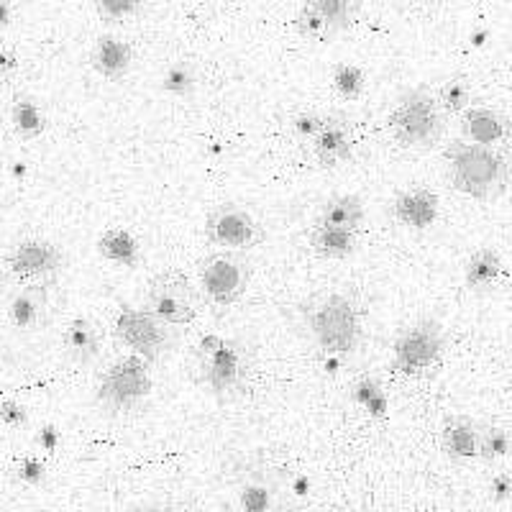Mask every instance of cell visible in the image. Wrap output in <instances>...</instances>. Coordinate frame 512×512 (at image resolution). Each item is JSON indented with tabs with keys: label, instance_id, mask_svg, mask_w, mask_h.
Segmentation results:
<instances>
[{
	"label": "cell",
	"instance_id": "obj_1",
	"mask_svg": "<svg viewBox=\"0 0 512 512\" xmlns=\"http://www.w3.org/2000/svg\"><path fill=\"white\" fill-rule=\"evenodd\" d=\"M443 162L451 187L477 203H492L502 198L512 185L510 146H479L456 139L446 146Z\"/></svg>",
	"mask_w": 512,
	"mask_h": 512
},
{
	"label": "cell",
	"instance_id": "obj_2",
	"mask_svg": "<svg viewBox=\"0 0 512 512\" xmlns=\"http://www.w3.org/2000/svg\"><path fill=\"white\" fill-rule=\"evenodd\" d=\"M233 512H300L285 474L262 456H241L226 469Z\"/></svg>",
	"mask_w": 512,
	"mask_h": 512
},
{
	"label": "cell",
	"instance_id": "obj_3",
	"mask_svg": "<svg viewBox=\"0 0 512 512\" xmlns=\"http://www.w3.org/2000/svg\"><path fill=\"white\" fill-rule=\"evenodd\" d=\"M190 374L203 390L223 400L244 390L249 377V356L239 341L205 333L190 354Z\"/></svg>",
	"mask_w": 512,
	"mask_h": 512
},
{
	"label": "cell",
	"instance_id": "obj_4",
	"mask_svg": "<svg viewBox=\"0 0 512 512\" xmlns=\"http://www.w3.org/2000/svg\"><path fill=\"white\" fill-rule=\"evenodd\" d=\"M387 131L397 146L410 152H431L446 131V113L428 88L402 93L387 116Z\"/></svg>",
	"mask_w": 512,
	"mask_h": 512
},
{
	"label": "cell",
	"instance_id": "obj_5",
	"mask_svg": "<svg viewBox=\"0 0 512 512\" xmlns=\"http://www.w3.org/2000/svg\"><path fill=\"white\" fill-rule=\"evenodd\" d=\"M308 331L315 346L326 351V356L344 359L351 356L361 344L364 326H361V310L354 303V297L346 292H328L318 297L313 308L305 313Z\"/></svg>",
	"mask_w": 512,
	"mask_h": 512
},
{
	"label": "cell",
	"instance_id": "obj_6",
	"mask_svg": "<svg viewBox=\"0 0 512 512\" xmlns=\"http://www.w3.org/2000/svg\"><path fill=\"white\" fill-rule=\"evenodd\" d=\"M152 390V364L136 354H126L100 374L95 395H98V405L105 413L123 415L139 410L152 397Z\"/></svg>",
	"mask_w": 512,
	"mask_h": 512
},
{
	"label": "cell",
	"instance_id": "obj_7",
	"mask_svg": "<svg viewBox=\"0 0 512 512\" xmlns=\"http://www.w3.org/2000/svg\"><path fill=\"white\" fill-rule=\"evenodd\" d=\"M446 354V328L436 318H418L397 333L392 344V372L423 377Z\"/></svg>",
	"mask_w": 512,
	"mask_h": 512
},
{
	"label": "cell",
	"instance_id": "obj_8",
	"mask_svg": "<svg viewBox=\"0 0 512 512\" xmlns=\"http://www.w3.org/2000/svg\"><path fill=\"white\" fill-rule=\"evenodd\" d=\"M200 290L192 285V280L180 269H167V272L154 274L146 285L144 308L157 315L164 326L185 328L195 323L200 310Z\"/></svg>",
	"mask_w": 512,
	"mask_h": 512
},
{
	"label": "cell",
	"instance_id": "obj_9",
	"mask_svg": "<svg viewBox=\"0 0 512 512\" xmlns=\"http://www.w3.org/2000/svg\"><path fill=\"white\" fill-rule=\"evenodd\" d=\"M251 264L239 251H213L198 267V290L213 308H231L246 295Z\"/></svg>",
	"mask_w": 512,
	"mask_h": 512
},
{
	"label": "cell",
	"instance_id": "obj_10",
	"mask_svg": "<svg viewBox=\"0 0 512 512\" xmlns=\"http://www.w3.org/2000/svg\"><path fill=\"white\" fill-rule=\"evenodd\" d=\"M113 331L131 354L141 356L149 364H157L175 349V328L164 326L162 320L146 308L123 305L116 315Z\"/></svg>",
	"mask_w": 512,
	"mask_h": 512
},
{
	"label": "cell",
	"instance_id": "obj_11",
	"mask_svg": "<svg viewBox=\"0 0 512 512\" xmlns=\"http://www.w3.org/2000/svg\"><path fill=\"white\" fill-rule=\"evenodd\" d=\"M205 239L213 249L221 251H249L264 241L262 223L254 213L241 208L239 203H221L205 218Z\"/></svg>",
	"mask_w": 512,
	"mask_h": 512
},
{
	"label": "cell",
	"instance_id": "obj_12",
	"mask_svg": "<svg viewBox=\"0 0 512 512\" xmlns=\"http://www.w3.org/2000/svg\"><path fill=\"white\" fill-rule=\"evenodd\" d=\"M8 272L16 280L26 282H49L54 280L64 267V254L57 244L44 239H26L18 241L6 256Z\"/></svg>",
	"mask_w": 512,
	"mask_h": 512
},
{
	"label": "cell",
	"instance_id": "obj_13",
	"mask_svg": "<svg viewBox=\"0 0 512 512\" xmlns=\"http://www.w3.org/2000/svg\"><path fill=\"white\" fill-rule=\"evenodd\" d=\"M310 152L323 169H336L354 157V126L344 116H326L310 139Z\"/></svg>",
	"mask_w": 512,
	"mask_h": 512
},
{
	"label": "cell",
	"instance_id": "obj_14",
	"mask_svg": "<svg viewBox=\"0 0 512 512\" xmlns=\"http://www.w3.org/2000/svg\"><path fill=\"white\" fill-rule=\"evenodd\" d=\"M438 213H441V200L431 187L423 185L400 190L390 205L392 221L408 231H428L438 221Z\"/></svg>",
	"mask_w": 512,
	"mask_h": 512
},
{
	"label": "cell",
	"instance_id": "obj_15",
	"mask_svg": "<svg viewBox=\"0 0 512 512\" xmlns=\"http://www.w3.org/2000/svg\"><path fill=\"white\" fill-rule=\"evenodd\" d=\"M461 139L479 146H510L512 121L492 105H469L461 113Z\"/></svg>",
	"mask_w": 512,
	"mask_h": 512
},
{
	"label": "cell",
	"instance_id": "obj_16",
	"mask_svg": "<svg viewBox=\"0 0 512 512\" xmlns=\"http://www.w3.org/2000/svg\"><path fill=\"white\" fill-rule=\"evenodd\" d=\"M64 354H67V359L75 364V367H90V364H95L100 356V351H103V344H105V333L103 328H100L98 320L88 318V315H77V318H72L70 323H67V328H64Z\"/></svg>",
	"mask_w": 512,
	"mask_h": 512
},
{
	"label": "cell",
	"instance_id": "obj_17",
	"mask_svg": "<svg viewBox=\"0 0 512 512\" xmlns=\"http://www.w3.org/2000/svg\"><path fill=\"white\" fill-rule=\"evenodd\" d=\"M90 67L108 82L123 80L134 67V47L116 34H100L90 47Z\"/></svg>",
	"mask_w": 512,
	"mask_h": 512
},
{
	"label": "cell",
	"instance_id": "obj_18",
	"mask_svg": "<svg viewBox=\"0 0 512 512\" xmlns=\"http://www.w3.org/2000/svg\"><path fill=\"white\" fill-rule=\"evenodd\" d=\"M49 310V285L47 282H31L24 285L8 303V320L18 331H31L47 318Z\"/></svg>",
	"mask_w": 512,
	"mask_h": 512
},
{
	"label": "cell",
	"instance_id": "obj_19",
	"mask_svg": "<svg viewBox=\"0 0 512 512\" xmlns=\"http://www.w3.org/2000/svg\"><path fill=\"white\" fill-rule=\"evenodd\" d=\"M479 431H482V425L469 418H461V415L446 420L441 431L443 454L451 461L479 459Z\"/></svg>",
	"mask_w": 512,
	"mask_h": 512
},
{
	"label": "cell",
	"instance_id": "obj_20",
	"mask_svg": "<svg viewBox=\"0 0 512 512\" xmlns=\"http://www.w3.org/2000/svg\"><path fill=\"white\" fill-rule=\"evenodd\" d=\"M505 274V262L502 254L492 246L474 251L464 264V285L472 292H489Z\"/></svg>",
	"mask_w": 512,
	"mask_h": 512
},
{
	"label": "cell",
	"instance_id": "obj_21",
	"mask_svg": "<svg viewBox=\"0 0 512 512\" xmlns=\"http://www.w3.org/2000/svg\"><path fill=\"white\" fill-rule=\"evenodd\" d=\"M98 254L105 262L123 269H136L141 262V244L128 228H105L98 239Z\"/></svg>",
	"mask_w": 512,
	"mask_h": 512
},
{
	"label": "cell",
	"instance_id": "obj_22",
	"mask_svg": "<svg viewBox=\"0 0 512 512\" xmlns=\"http://www.w3.org/2000/svg\"><path fill=\"white\" fill-rule=\"evenodd\" d=\"M318 226H331V228H346V231H359L364 223V200L359 195H333L326 203L320 205L318 213Z\"/></svg>",
	"mask_w": 512,
	"mask_h": 512
},
{
	"label": "cell",
	"instance_id": "obj_23",
	"mask_svg": "<svg viewBox=\"0 0 512 512\" xmlns=\"http://www.w3.org/2000/svg\"><path fill=\"white\" fill-rule=\"evenodd\" d=\"M310 249L323 259H349L359 249V231H346V228L318 226L310 228Z\"/></svg>",
	"mask_w": 512,
	"mask_h": 512
},
{
	"label": "cell",
	"instance_id": "obj_24",
	"mask_svg": "<svg viewBox=\"0 0 512 512\" xmlns=\"http://www.w3.org/2000/svg\"><path fill=\"white\" fill-rule=\"evenodd\" d=\"M303 6H308L320 18V24L326 26L331 39L354 26L356 0H305Z\"/></svg>",
	"mask_w": 512,
	"mask_h": 512
},
{
	"label": "cell",
	"instance_id": "obj_25",
	"mask_svg": "<svg viewBox=\"0 0 512 512\" xmlns=\"http://www.w3.org/2000/svg\"><path fill=\"white\" fill-rule=\"evenodd\" d=\"M11 121L16 126V134L24 136V139H36L47 128V118H44L41 108L31 98H18L13 103Z\"/></svg>",
	"mask_w": 512,
	"mask_h": 512
},
{
	"label": "cell",
	"instance_id": "obj_26",
	"mask_svg": "<svg viewBox=\"0 0 512 512\" xmlns=\"http://www.w3.org/2000/svg\"><path fill=\"white\" fill-rule=\"evenodd\" d=\"M198 88V72L190 62L169 64L167 72L162 75V90L172 98H187Z\"/></svg>",
	"mask_w": 512,
	"mask_h": 512
},
{
	"label": "cell",
	"instance_id": "obj_27",
	"mask_svg": "<svg viewBox=\"0 0 512 512\" xmlns=\"http://www.w3.org/2000/svg\"><path fill=\"white\" fill-rule=\"evenodd\" d=\"M438 105L443 108V113H464L469 105H472V85L466 77H451L448 82H443V88L438 90Z\"/></svg>",
	"mask_w": 512,
	"mask_h": 512
},
{
	"label": "cell",
	"instance_id": "obj_28",
	"mask_svg": "<svg viewBox=\"0 0 512 512\" xmlns=\"http://www.w3.org/2000/svg\"><path fill=\"white\" fill-rule=\"evenodd\" d=\"M512 451V433L500 425H484L479 431V459L497 461Z\"/></svg>",
	"mask_w": 512,
	"mask_h": 512
},
{
	"label": "cell",
	"instance_id": "obj_29",
	"mask_svg": "<svg viewBox=\"0 0 512 512\" xmlns=\"http://www.w3.org/2000/svg\"><path fill=\"white\" fill-rule=\"evenodd\" d=\"M333 93L344 100H356L364 93V85H367V77L364 70L356 67V64H338L331 77Z\"/></svg>",
	"mask_w": 512,
	"mask_h": 512
},
{
	"label": "cell",
	"instance_id": "obj_30",
	"mask_svg": "<svg viewBox=\"0 0 512 512\" xmlns=\"http://www.w3.org/2000/svg\"><path fill=\"white\" fill-rule=\"evenodd\" d=\"M93 6L95 13L100 16V21L118 26L139 16L144 0H93Z\"/></svg>",
	"mask_w": 512,
	"mask_h": 512
},
{
	"label": "cell",
	"instance_id": "obj_31",
	"mask_svg": "<svg viewBox=\"0 0 512 512\" xmlns=\"http://www.w3.org/2000/svg\"><path fill=\"white\" fill-rule=\"evenodd\" d=\"M354 395H356V400H359L361 405H364V408L374 415V418H382L384 397H382V390H379V384L374 382V379H369V377L359 379L354 387Z\"/></svg>",
	"mask_w": 512,
	"mask_h": 512
},
{
	"label": "cell",
	"instance_id": "obj_32",
	"mask_svg": "<svg viewBox=\"0 0 512 512\" xmlns=\"http://www.w3.org/2000/svg\"><path fill=\"white\" fill-rule=\"evenodd\" d=\"M323 118L326 116H320V113L315 111H300L292 116V134L297 136L300 141H310L313 139L315 134L320 131V126H323Z\"/></svg>",
	"mask_w": 512,
	"mask_h": 512
},
{
	"label": "cell",
	"instance_id": "obj_33",
	"mask_svg": "<svg viewBox=\"0 0 512 512\" xmlns=\"http://www.w3.org/2000/svg\"><path fill=\"white\" fill-rule=\"evenodd\" d=\"M16 477L18 482L34 487V484L44 482V477H47V466H44L41 459H36V456H24V459L16 464Z\"/></svg>",
	"mask_w": 512,
	"mask_h": 512
},
{
	"label": "cell",
	"instance_id": "obj_34",
	"mask_svg": "<svg viewBox=\"0 0 512 512\" xmlns=\"http://www.w3.org/2000/svg\"><path fill=\"white\" fill-rule=\"evenodd\" d=\"M0 420L6 425H11V428H21V425L29 423V410H26L18 400L0 402Z\"/></svg>",
	"mask_w": 512,
	"mask_h": 512
},
{
	"label": "cell",
	"instance_id": "obj_35",
	"mask_svg": "<svg viewBox=\"0 0 512 512\" xmlns=\"http://www.w3.org/2000/svg\"><path fill=\"white\" fill-rule=\"evenodd\" d=\"M489 495H492V500L495 502H505L512 497V477H507V474H497L495 479H492V484H489Z\"/></svg>",
	"mask_w": 512,
	"mask_h": 512
},
{
	"label": "cell",
	"instance_id": "obj_36",
	"mask_svg": "<svg viewBox=\"0 0 512 512\" xmlns=\"http://www.w3.org/2000/svg\"><path fill=\"white\" fill-rule=\"evenodd\" d=\"M16 64H18L16 54L6 52V49H0V80H6V77L16 70Z\"/></svg>",
	"mask_w": 512,
	"mask_h": 512
},
{
	"label": "cell",
	"instance_id": "obj_37",
	"mask_svg": "<svg viewBox=\"0 0 512 512\" xmlns=\"http://www.w3.org/2000/svg\"><path fill=\"white\" fill-rule=\"evenodd\" d=\"M57 441H59L57 428H54V425H44V428H41V433H39L41 446L47 448V451H54V448H57Z\"/></svg>",
	"mask_w": 512,
	"mask_h": 512
},
{
	"label": "cell",
	"instance_id": "obj_38",
	"mask_svg": "<svg viewBox=\"0 0 512 512\" xmlns=\"http://www.w3.org/2000/svg\"><path fill=\"white\" fill-rule=\"evenodd\" d=\"M13 18V8L8 0H0V29H6L8 24H11Z\"/></svg>",
	"mask_w": 512,
	"mask_h": 512
},
{
	"label": "cell",
	"instance_id": "obj_39",
	"mask_svg": "<svg viewBox=\"0 0 512 512\" xmlns=\"http://www.w3.org/2000/svg\"><path fill=\"white\" fill-rule=\"evenodd\" d=\"M131 512H175V510L167 505H159V502H149V505H139L136 510H131Z\"/></svg>",
	"mask_w": 512,
	"mask_h": 512
}]
</instances>
